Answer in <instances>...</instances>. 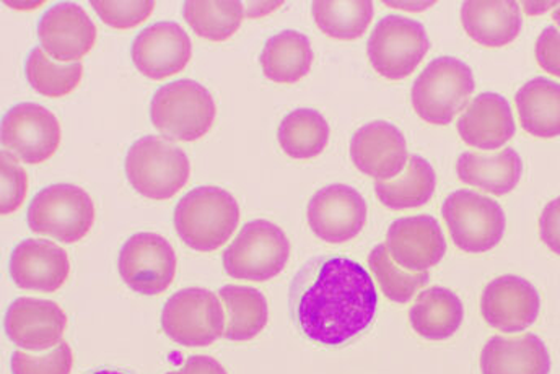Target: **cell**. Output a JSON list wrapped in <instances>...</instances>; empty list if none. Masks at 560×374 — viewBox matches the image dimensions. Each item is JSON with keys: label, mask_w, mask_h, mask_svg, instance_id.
Masks as SVG:
<instances>
[{"label": "cell", "mask_w": 560, "mask_h": 374, "mask_svg": "<svg viewBox=\"0 0 560 374\" xmlns=\"http://www.w3.org/2000/svg\"><path fill=\"white\" fill-rule=\"evenodd\" d=\"M295 289L296 323L319 346H345L365 332L375 319V283L369 270L350 257L315 260L300 273Z\"/></svg>", "instance_id": "6da1fadb"}, {"label": "cell", "mask_w": 560, "mask_h": 374, "mask_svg": "<svg viewBox=\"0 0 560 374\" xmlns=\"http://www.w3.org/2000/svg\"><path fill=\"white\" fill-rule=\"evenodd\" d=\"M240 206L229 190L201 186L189 190L175 209V230L188 248L213 253L238 229Z\"/></svg>", "instance_id": "7a4b0ae2"}, {"label": "cell", "mask_w": 560, "mask_h": 374, "mask_svg": "<svg viewBox=\"0 0 560 374\" xmlns=\"http://www.w3.org/2000/svg\"><path fill=\"white\" fill-rule=\"evenodd\" d=\"M126 176L139 196L170 200L188 185L191 162L170 140L147 136L136 140L126 156Z\"/></svg>", "instance_id": "3957f363"}, {"label": "cell", "mask_w": 560, "mask_h": 374, "mask_svg": "<svg viewBox=\"0 0 560 374\" xmlns=\"http://www.w3.org/2000/svg\"><path fill=\"white\" fill-rule=\"evenodd\" d=\"M476 83L468 63L455 58L433 59L412 85L416 115L433 126L452 125L468 105Z\"/></svg>", "instance_id": "277c9868"}, {"label": "cell", "mask_w": 560, "mask_h": 374, "mask_svg": "<svg viewBox=\"0 0 560 374\" xmlns=\"http://www.w3.org/2000/svg\"><path fill=\"white\" fill-rule=\"evenodd\" d=\"M217 106L209 90L195 80H176L156 90L150 118L159 132L178 142H196L208 136Z\"/></svg>", "instance_id": "5b68a950"}, {"label": "cell", "mask_w": 560, "mask_h": 374, "mask_svg": "<svg viewBox=\"0 0 560 374\" xmlns=\"http://www.w3.org/2000/svg\"><path fill=\"white\" fill-rule=\"evenodd\" d=\"M30 230L65 245L82 242L95 225V203L75 185H52L33 197L26 213Z\"/></svg>", "instance_id": "8992f818"}, {"label": "cell", "mask_w": 560, "mask_h": 374, "mask_svg": "<svg viewBox=\"0 0 560 374\" xmlns=\"http://www.w3.org/2000/svg\"><path fill=\"white\" fill-rule=\"evenodd\" d=\"M290 250L289 238L280 226L269 220H253L223 253V269L232 279L268 282L285 269Z\"/></svg>", "instance_id": "52a82bcc"}, {"label": "cell", "mask_w": 560, "mask_h": 374, "mask_svg": "<svg viewBox=\"0 0 560 374\" xmlns=\"http://www.w3.org/2000/svg\"><path fill=\"white\" fill-rule=\"evenodd\" d=\"M442 217L453 245L468 254L488 253L505 235L506 219L500 203L475 190L450 194L443 202Z\"/></svg>", "instance_id": "ba28073f"}, {"label": "cell", "mask_w": 560, "mask_h": 374, "mask_svg": "<svg viewBox=\"0 0 560 374\" xmlns=\"http://www.w3.org/2000/svg\"><path fill=\"white\" fill-rule=\"evenodd\" d=\"M225 327L222 300L210 290H179L163 306V332L179 346H212L225 337Z\"/></svg>", "instance_id": "9c48e42d"}, {"label": "cell", "mask_w": 560, "mask_h": 374, "mask_svg": "<svg viewBox=\"0 0 560 374\" xmlns=\"http://www.w3.org/2000/svg\"><path fill=\"white\" fill-rule=\"evenodd\" d=\"M430 43L422 23L406 16L380 20L366 43V55L383 79L402 80L411 75L429 52Z\"/></svg>", "instance_id": "30bf717a"}, {"label": "cell", "mask_w": 560, "mask_h": 374, "mask_svg": "<svg viewBox=\"0 0 560 374\" xmlns=\"http://www.w3.org/2000/svg\"><path fill=\"white\" fill-rule=\"evenodd\" d=\"M175 249L168 239L152 232L136 233L121 248L118 270L132 292L143 296L165 293L176 277Z\"/></svg>", "instance_id": "8fae6325"}, {"label": "cell", "mask_w": 560, "mask_h": 374, "mask_svg": "<svg viewBox=\"0 0 560 374\" xmlns=\"http://www.w3.org/2000/svg\"><path fill=\"white\" fill-rule=\"evenodd\" d=\"M0 139L10 155L26 165H39L58 152L62 129L59 119L45 106L20 103L3 116Z\"/></svg>", "instance_id": "7c38bea8"}, {"label": "cell", "mask_w": 560, "mask_h": 374, "mask_svg": "<svg viewBox=\"0 0 560 374\" xmlns=\"http://www.w3.org/2000/svg\"><path fill=\"white\" fill-rule=\"evenodd\" d=\"M365 199L346 185L323 187L310 199L306 209L310 229L329 245H345L360 235L366 223Z\"/></svg>", "instance_id": "4fadbf2b"}, {"label": "cell", "mask_w": 560, "mask_h": 374, "mask_svg": "<svg viewBox=\"0 0 560 374\" xmlns=\"http://www.w3.org/2000/svg\"><path fill=\"white\" fill-rule=\"evenodd\" d=\"M539 309L538 290L522 277H497L482 292V317L503 334L525 332L538 319Z\"/></svg>", "instance_id": "5bb4252c"}, {"label": "cell", "mask_w": 560, "mask_h": 374, "mask_svg": "<svg viewBox=\"0 0 560 374\" xmlns=\"http://www.w3.org/2000/svg\"><path fill=\"white\" fill-rule=\"evenodd\" d=\"M350 159L363 175L376 182H392L408 165V143L398 127L386 121L369 122L353 133Z\"/></svg>", "instance_id": "9a60e30c"}, {"label": "cell", "mask_w": 560, "mask_h": 374, "mask_svg": "<svg viewBox=\"0 0 560 374\" xmlns=\"http://www.w3.org/2000/svg\"><path fill=\"white\" fill-rule=\"evenodd\" d=\"M131 56L143 77L165 80L183 72L191 61V38L178 23H153L136 36Z\"/></svg>", "instance_id": "2e32d148"}, {"label": "cell", "mask_w": 560, "mask_h": 374, "mask_svg": "<svg viewBox=\"0 0 560 374\" xmlns=\"http://www.w3.org/2000/svg\"><path fill=\"white\" fill-rule=\"evenodd\" d=\"M68 316L51 300L16 299L5 314V332L20 349L48 352L61 346Z\"/></svg>", "instance_id": "e0dca14e"}, {"label": "cell", "mask_w": 560, "mask_h": 374, "mask_svg": "<svg viewBox=\"0 0 560 374\" xmlns=\"http://www.w3.org/2000/svg\"><path fill=\"white\" fill-rule=\"evenodd\" d=\"M38 36L49 58L58 62H80L95 48L98 32L82 7L62 2L39 20Z\"/></svg>", "instance_id": "ac0fdd59"}, {"label": "cell", "mask_w": 560, "mask_h": 374, "mask_svg": "<svg viewBox=\"0 0 560 374\" xmlns=\"http://www.w3.org/2000/svg\"><path fill=\"white\" fill-rule=\"evenodd\" d=\"M386 249L409 272H429L445 257L442 226L430 215L402 217L386 233Z\"/></svg>", "instance_id": "d6986e66"}, {"label": "cell", "mask_w": 560, "mask_h": 374, "mask_svg": "<svg viewBox=\"0 0 560 374\" xmlns=\"http://www.w3.org/2000/svg\"><path fill=\"white\" fill-rule=\"evenodd\" d=\"M69 276L68 253L48 239H25L10 257V277L22 290L55 293L68 283Z\"/></svg>", "instance_id": "ffe728a7"}, {"label": "cell", "mask_w": 560, "mask_h": 374, "mask_svg": "<svg viewBox=\"0 0 560 374\" xmlns=\"http://www.w3.org/2000/svg\"><path fill=\"white\" fill-rule=\"evenodd\" d=\"M458 132L469 147L499 150L515 136V118L499 93H481L458 119Z\"/></svg>", "instance_id": "44dd1931"}, {"label": "cell", "mask_w": 560, "mask_h": 374, "mask_svg": "<svg viewBox=\"0 0 560 374\" xmlns=\"http://www.w3.org/2000/svg\"><path fill=\"white\" fill-rule=\"evenodd\" d=\"M551 355L535 334L520 337L495 336L481 352L482 374H549Z\"/></svg>", "instance_id": "7402d4cb"}, {"label": "cell", "mask_w": 560, "mask_h": 374, "mask_svg": "<svg viewBox=\"0 0 560 374\" xmlns=\"http://www.w3.org/2000/svg\"><path fill=\"white\" fill-rule=\"evenodd\" d=\"M463 28L469 38L485 48H503L522 32V10L518 2H465L462 9Z\"/></svg>", "instance_id": "603a6c76"}, {"label": "cell", "mask_w": 560, "mask_h": 374, "mask_svg": "<svg viewBox=\"0 0 560 374\" xmlns=\"http://www.w3.org/2000/svg\"><path fill=\"white\" fill-rule=\"evenodd\" d=\"M459 182L493 196H505L518 186L523 175L522 156L515 149H503L493 155L466 152L456 162Z\"/></svg>", "instance_id": "cb8c5ba5"}, {"label": "cell", "mask_w": 560, "mask_h": 374, "mask_svg": "<svg viewBox=\"0 0 560 374\" xmlns=\"http://www.w3.org/2000/svg\"><path fill=\"white\" fill-rule=\"evenodd\" d=\"M465 320L462 300L450 289L430 287L423 290L409 309V323L418 336L427 340H446L455 336Z\"/></svg>", "instance_id": "d4e9b609"}, {"label": "cell", "mask_w": 560, "mask_h": 374, "mask_svg": "<svg viewBox=\"0 0 560 374\" xmlns=\"http://www.w3.org/2000/svg\"><path fill=\"white\" fill-rule=\"evenodd\" d=\"M520 125L538 139L560 136V83L545 77L529 80L515 96Z\"/></svg>", "instance_id": "484cf974"}, {"label": "cell", "mask_w": 560, "mask_h": 374, "mask_svg": "<svg viewBox=\"0 0 560 374\" xmlns=\"http://www.w3.org/2000/svg\"><path fill=\"white\" fill-rule=\"evenodd\" d=\"M313 59L315 55L310 39L295 30H285L268 39L259 62L266 79L293 85L308 75Z\"/></svg>", "instance_id": "4316f807"}, {"label": "cell", "mask_w": 560, "mask_h": 374, "mask_svg": "<svg viewBox=\"0 0 560 374\" xmlns=\"http://www.w3.org/2000/svg\"><path fill=\"white\" fill-rule=\"evenodd\" d=\"M219 296L225 308V339L230 342H248L268 326V300L259 290L226 285L220 289Z\"/></svg>", "instance_id": "83f0119b"}, {"label": "cell", "mask_w": 560, "mask_h": 374, "mask_svg": "<svg viewBox=\"0 0 560 374\" xmlns=\"http://www.w3.org/2000/svg\"><path fill=\"white\" fill-rule=\"evenodd\" d=\"M435 170L422 156H409L405 172L392 182H376L375 194L392 210L425 206L435 192Z\"/></svg>", "instance_id": "f1b7e54d"}, {"label": "cell", "mask_w": 560, "mask_h": 374, "mask_svg": "<svg viewBox=\"0 0 560 374\" xmlns=\"http://www.w3.org/2000/svg\"><path fill=\"white\" fill-rule=\"evenodd\" d=\"M328 121L316 109L289 113L278 129L280 149L293 160H312L325 152L329 142Z\"/></svg>", "instance_id": "f546056e"}, {"label": "cell", "mask_w": 560, "mask_h": 374, "mask_svg": "<svg viewBox=\"0 0 560 374\" xmlns=\"http://www.w3.org/2000/svg\"><path fill=\"white\" fill-rule=\"evenodd\" d=\"M316 26L332 39H359L372 23L375 9L369 0L362 2H313Z\"/></svg>", "instance_id": "4dcf8cb0"}, {"label": "cell", "mask_w": 560, "mask_h": 374, "mask_svg": "<svg viewBox=\"0 0 560 374\" xmlns=\"http://www.w3.org/2000/svg\"><path fill=\"white\" fill-rule=\"evenodd\" d=\"M26 80L39 95L62 98L79 89L83 77L82 62H58L43 48L30 52L25 63Z\"/></svg>", "instance_id": "1f68e13d"}, {"label": "cell", "mask_w": 560, "mask_h": 374, "mask_svg": "<svg viewBox=\"0 0 560 374\" xmlns=\"http://www.w3.org/2000/svg\"><path fill=\"white\" fill-rule=\"evenodd\" d=\"M183 16L192 32L209 42L232 38L245 19L243 2H186Z\"/></svg>", "instance_id": "d6a6232c"}, {"label": "cell", "mask_w": 560, "mask_h": 374, "mask_svg": "<svg viewBox=\"0 0 560 374\" xmlns=\"http://www.w3.org/2000/svg\"><path fill=\"white\" fill-rule=\"evenodd\" d=\"M369 267L383 295L399 305L411 302L429 282V272H409L402 269L389 256L385 245L373 248L369 256Z\"/></svg>", "instance_id": "836d02e7"}, {"label": "cell", "mask_w": 560, "mask_h": 374, "mask_svg": "<svg viewBox=\"0 0 560 374\" xmlns=\"http://www.w3.org/2000/svg\"><path fill=\"white\" fill-rule=\"evenodd\" d=\"M28 192V176L15 156L3 150L0 153V213L3 217L16 212Z\"/></svg>", "instance_id": "e575fe53"}, {"label": "cell", "mask_w": 560, "mask_h": 374, "mask_svg": "<svg viewBox=\"0 0 560 374\" xmlns=\"http://www.w3.org/2000/svg\"><path fill=\"white\" fill-rule=\"evenodd\" d=\"M73 366V352L69 343L62 342L45 355L16 350L12 357L13 374H70Z\"/></svg>", "instance_id": "d590c367"}, {"label": "cell", "mask_w": 560, "mask_h": 374, "mask_svg": "<svg viewBox=\"0 0 560 374\" xmlns=\"http://www.w3.org/2000/svg\"><path fill=\"white\" fill-rule=\"evenodd\" d=\"M96 15L115 30H129L145 22L155 9L152 0L139 2H92Z\"/></svg>", "instance_id": "8d00e7d4"}, {"label": "cell", "mask_w": 560, "mask_h": 374, "mask_svg": "<svg viewBox=\"0 0 560 374\" xmlns=\"http://www.w3.org/2000/svg\"><path fill=\"white\" fill-rule=\"evenodd\" d=\"M536 61L539 67L551 75L560 79V30L548 26L536 39Z\"/></svg>", "instance_id": "74e56055"}, {"label": "cell", "mask_w": 560, "mask_h": 374, "mask_svg": "<svg viewBox=\"0 0 560 374\" xmlns=\"http://www.w3.org/2000/svg\"><path fill=\"white\" fill-rule=\"evenodd\" d=\"M539 236L549 250L560 256V196L542 209L539 217Z\"/></svg>", "instance_id": "f35d334b"}, {"label": "cell", "mask_w": 560, "mask_h": 374, "mask_svg": "<svg viewBox=\"0 0 560 374\" xmlns=\"http://www.w3.org/2000/svg\"><path fill=\"white\" fill-rule=\"evenodd\" d=\"M166 374H226V370L212 357H189L182 369Z\"/></svg>", "instance_id": "ab89813d"}, {"label": "cell", "mask_w": 560, "mask_h": 374, "mask_svg": "<svg viewBox=\"0 0 560 374\" xmlns=\"http://www.w3.org/2000/svg\"><path fill=\"white\" fill-rule=\"evenodd\" d=\"M282 5L283 2H243L245 16H248V19H262V16L276 12Z\"/></svg>", "instance_id": "60d3db41"}, {"label": "cell", "mask_w": 560, "mask_h": 374, "mask_svg": "<svg viewBox=\"0 0 560 374\" xmlns=\"http://www.w3.org/2000/svg\"><path fill=\"white\" fill-rule=\"evenodd\" d=\"M559 5V2H522L520 7H523L525 13L528 15H542V13L548 12V10L556 9Z\"/></svg>", "instance_id": "b9f144b4"}, {"label": "cell", "mask_w": 560, "mask_h": 374, "mask_svg": "<svg viewBox=\"0 0 560 374\" xmlns=\"http://www.w3.org/2000/svg\"><path fill=\"white\" fill-rule=\"evenodd\" d=\"M388 7H395V9L408 10V12H420V10L429 9L433 5V2H386Z\"/></svg>", "instance_id": "7bdbcfd3"}, {"label": "cell", "mask_w": 560, "mask_h": 374, "mask_svg": "<svg viewBox=\"0 0 560 374\" xmlns=\"http://www.w3.org/2000/svg\"><path fill=\"white\" fill-rule=\"evenodd\" d=\"M7 5L12 7V9L26 10V12H32V10L39 9L45 2H5Z\"/></svg>", "instance_id": "ee69618b"}, {"label": "cell", "mask_w": 560, "mask_h": 374, "mask_svg": "<svg viewBox=\"0 0 560 374\" xmlns=\"http://www.w3.org/2000/svg\"><path fill=\"white\" fill-rule=\"evenodd\" d=\"M552 20H555L556 25L560 28V3L556 7L555 12H552Z\"/></svg>", "instance_id": "f6af8a7d"}, {"label": "cell", "mask_w": 560, "mask_h": 374, "mask_svg": "<svg viewBox=\"0 0 560 374\" xmlns=\"http://www.w3.org/2000/svg\"><path fill=\"white\" fill-rule=\"evenodd\" d=\"M92 374H128L118 372V370H98V372H93Z\"/></svg>", "instance_id": "bcb514c9"}]
</instances>
